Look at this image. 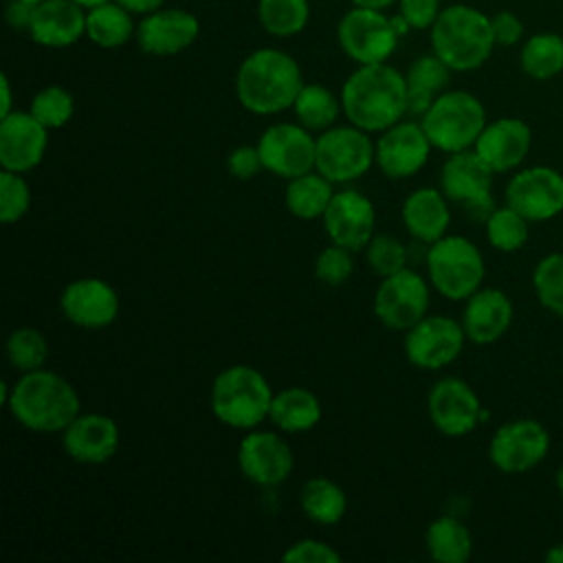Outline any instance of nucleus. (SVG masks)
<instances>
[{
	"label": "nucleus",
	"mask_w": 563,
	"mask_h": 563,
	"mask_svg": "<svg viewBox=\"0 0 563 563\" xmlns=\"http://www.w3.org/2000/svg\"><path fill=\"white\" fill-rule=\"evenodd\" d=\"M460 323L471 343H495L512 323V301L499 288H479L466 299Z\"/></svg>",
	"instance_id": "26"
},
{
	"label": "nucleus",
	"mask_w": 563,
	"mask_h": 563,
	"mask_svg": "<svg viewBox=\"0 0 563 563\" xmlns=\"http://www.w3.org/2000/svg\"><path fill=\"white\" fill-rule=\"evenodd\" d=\"M260 26L273 37H292L310 20L308 0H257Z\"/></svg>",
	"instance_id": "36"
},
{
	"label": "nucleus",
	"mask_w": 563,
	"mask_h": 563,
	"mask_svg": "<svg viewBox=\"0 0 563 563\" xmlns=\"http://www.w3.org/2000/svg\"><path fill=\"white\" fill-rule=\"evenodd\" d=\"M506 205L530 222H545L563 211V174L548 165L519 169L506 185Z\"/></svg>",
	"instance_id": "17"
},
{
	"label": "nucleus",
	"mask_w": 563,
	"mask_h": 563,
	"mask_svg": "<svg viewBox=\"0 0 563 563\" xmlns=\"http://www.w3.org/2000/svg\"><path fill=\"white\" fill-rule=\"evenodd\" d=\"M7 409L33 433H62L79 416L81 400L68 378L42 367L15 378Z\"/></svg>",
	"instance_id": "3"
},
{
	"label": "nucleus",
	"mask_w": 563,
	"mask_h": 563,
	"mask_svg": "<svg viewBox=\"0 0 563 563\" xmlns=\"http://www.w3.org/2000/svg\"><path fill=\"white\" fill-rule=\"evenodd\" d=\"M550 449L545 427L532 418H519L501 424L488 444V457L501 473H526L534 468Z\"/></svg>",
	"instance_id": "16"
},
{
	"label": "nucleus",
	"mask_w": 563,
	"mask_h": 563,
	"mask_svg": "<svg viewBox=\"0 0 563 563\" xmlns=\"http://www.w3.org/2000/svg\"><path fill=\"white\" fill-rule=\"evenodd\" d=\"M427 279L451 301H466L482 288L486 266L482 251L464 235H444L427 249Z\"/></svg>",
	"instance_id": "7"
},
{
	"label": "nucleus",
	"mask_w": 563,
	"mask_h": 563,
	"mask_svg": "<svg viewBox=\"0 0 563 563\" xmlns=\"http://www.w3.org/2000/svg\"><path fill=\"white\" fill-rule=\"evenodd\" d=\"M429 299V279L411 268H402L394 275L380 277L372 308L385 328L405 332L427 314Z\"/></svg>",
	"instance_id": "12"
},
{
	"label": "nucleus",
	"mask_w": 563,
	"mask_h": 563,
	"mask_svg": "<svg viewBox=\"0 0 563 563\" xmlns=\"http://www.w3.org/2000/svg\"><path fill=\"white\" fill-rule=\"evenodd\" d=\"M354 273L352 251L339 244H330L314 257V275L325 286H343Z\"/></svg>",
	"instance_id": "43"
},
{
	"label": "nucleus",
	"mask_w": 563,
	"mask_h": 563,
	"mask_svg": "<svg viewBox=\"0 0 563 563\" xmlns=\"http://www.w3.org/2000/svg\"><path fill=\"white\" fill-rule=\"evenodd\" d=\"M556 488H559V493H561V497H563V466H561L559 473H556Z\"/></svg>",
	"instance_id": "54"
},
{
	"label": "nucleus",
	"mask_w": 563,
	"mask_h": 563,
	"mask_svg": "<svg viewBox=\"0 0 563 563\" xmlns=\"http://www.w3.org/2000/svg\"><path fill=\"white\" fill-rule=\"evenodd\" d=\"M136 35L134 15L117 0L86 9V37L99 48H121Z\"/></svg>",
	"instance_id": "30"
},
{
	"label": "nucleus",
	"mask_w": 563,
	"mask_h": 563,
	"mask_svg": "<svg viewBox=\"0 0 563 563\" xmlns=\"http://www.w3.org/2000/svg\"><path fill=\"white\" fill-rule=\"evenodd\" d=\"M33 11H35V4H33V2H26V0H9V4H7V9H4L7 24H9L13 31L29 33V26H31V20H33Z\"/></svg>",
	"instance_id": "48"
},
{
	"label": "nucleus",
	"mask_w": 563,
	"mask_h": 563,
	"mask_svg": "<svg viewBox=\"0 0 563 563\" xmlns=\"http://www.w3.org/2000/svg\"><path fill=\"white\" fill-rule=\"evenodd\" d=\"M4 350L9 365L20 374L42 369L48 361V341L37 328L31 325L15 328L7 336Z\"/></svg>",
	"instance_id": "37"
},
{
	"label": "nucleus",
	"mask_w": 563,
	"mask_h": 563,
	"mask_svg": "<svg viewBox=\"0 0 563 563\" xmlns=\"http://www.w3.org/2000/svg\"><path fill=\"white\" fill-rule=\"evenodd\" d=\"M431 150L433 145L422 125L405 119L378 132V139L374 141L376 165L391 180L418 174L427 165Z\"/></svg>",
	"instance_id": "18"
},
{
	"label": "nucleus",
	"mask_w": 563,
	"mask_h": 563,
	"mask_svg": "<svg viewBox=\"0 0 563 563\" xmlns=\"http://www.w3.org/2000/svg\"><path fill=\"white\" fill-rule=\"evenodd\" d=\"M376 163L369 132L347 123L332 125L317 136L314 169L334 185L358 180Z\"/></svg>",
	"instance_id": "8"
},
{
	"label": "nucleus",
	"mask_w": 563,
	"mask_h": 563,
	"mask_svg": "<svg viewBox=\"0 0 563 563\" xmlns=\"http://www.w3.org/2000/svg\"><path fill=\"white\" fill-rule=\"evenodd\" d=\"M121 444V431L114 418L90 411L81 413L62 431L64 453L79 464H106Z\"/></svg>",
	"instance_id": "23"
},
{
	"label": "nucleus",
	"mask_w": 563,
	"mask_h": 563,
	"mask_svg": "<svg viewBox=\"0 0 563 563\" xmlns=\"http://www.w3.org/2000/svg\"><path fill=\"white\" fill-rule=\"evenodd\" d=\"M398 31L391 15L376 9L352 7L336 24V42L356 66L383 64L398 46Z\"/></svg>",
	"instance_id": "9"
},
{
	"label": "nucleus",
	"mask_w": 563,
	"mask_h": 563,
	"mask_svg": "<svg viewBox=\"0 0 563 563\" xmlns=\"http://www.w3.org/2000/svg\"><path fill=\"white\" fill-rule=\"evenodd\" d=\"M227 169L238 180L255 178L264 169L257 145H238V147H233L227 156Z\"/></svg>",
	"instance_id": "46"
},
{
	"label": "nucleus",
	"mask_w": 563,
	"mask_h": 563,
	"mask_svg": "<svg viewBox=\"0 0 563 563\" xmlns=\"http://www.w3.org/2000/svg\"><path fill=\"white\" fill-rule=\"evenodd\" d=\"M48 128L29 110H11L0 117V165L26 174L35 169L48 147Z\"/></svg>",
	"instance_id": "22"
},
{
	"label": "nucleus",
	"mask_w": 563,
	"mask_h": 563,
	"mask_svg": "<svg viewBox=\"0 0 563 563\" xmlns=\"http://www.w3.org/2000/svg\"><path fill=\"white\" fill-rule=\"evenodd\" d=\"M486 123L484 103L466 90L440 92L420 117V125L433 150L444 154L471 150Z\"/></svg>",
	"instance_id": "6"
},
{
	"label": "nucleus",
	"mask_w": 563,
	"mask_h": 563,
	"mask_svg": "<svg viewBox=\"0 0 563 563\" xmlns=\"http://www.w3.org/2000/svg\"><path fill=\"white\" fill-rule=\"evenodd\" d=\"M427 413L435 431L449 438L471 433L488 416L475 389L457 376H444L433 383L427 394Z\"/></svg>",
	"instance_id": "14"
},
{
	"label": "nucleus",
	"mask_w": 563,
	"mask_h": 563,
	"mask_svg": "<svg viewBox=\"0 0 563 563\" xmlns=\"http://www.w3.org/2000/svg\"><path fill=\"white\" fill-rule=\"evenodd\" d=\"M332 185L334 183H330L317 169L290 178L286 185V191H284V205H286L288 213L299 220L323 218V213L334 196Z\"/></svg>",
	"instance_id": "31"
},
{
	"label": "nucleus",
	"mask_w": 563,
	"mask_h": 563,
	"mask_svg": "<svg viewBox=\"0 0 563 563\" xmlns=\"http://www.w3.org/2000/svg\"><path fill=\"white\" fill-rule=\"evenodd\" d=\"M26 35L44 48H68L86 37V9L73 0H42Z\"/></svg>",
	"instance_id": "25"
},
{
	"label": "nucleus",
	"mask_w": 563,
	"mask_h": 563,
	"mask_svg": "<svg viewBox=\"0 0 563 563\" xmlns=\"http://www.w3.org/2000/svg\"><path fill=\"white\" fill-rule=\"evenodd\" d=\"M29 112L48 130H59L75 114V97L64 86L51 84L33 95Z\"/></svg>",
	"instance_id": "39"
},
{
	"label": "nucleus",
	"mask_w": 563,
	"mask_h": 563,
	"mask_svg": "<svg viewBox=\"0 0 563 563\" xmlns=\"http://www.w3.org/2000/svg\"><path fill=\"white\" fill-rule=\"evenodd\" d=\"M238 468L251 484L273 488L290 477L295 455L279 433L255 427L238 444Z\"/></svg>",
	"instance_id": "15"
},
{
	"label": "nucleus",
	"mask_w": 563,
	"mask_h": 563,
	"mask_svg": "<svg viewBox=\"0 0 563 563\" xmlns=\"http://www.w3.org/2000/svg\"><path fill=\"white\" fill-rule=\"evenodd\" d=\"M451 68L435 55L416 57L405 70L407 81V112L422 117L433 99L446 90L451 81Z\"/></svg>",
	"instance_id": "29"
},
{
	"label": "nucleus",
	"mask_w": 563,
	"mask_h": 563,
	"mask_svg": "<svg viewBox=\"0 0 563 563\" xmlns=\"http://www.w3.org/2000/svg\"><path fill=\"white\" fill-rule=\"evenodd\" d=\"M323 407L319 396L299 385H290L273 396L268 420L284 433H306L321 422Z\"/></svg>",
	"instance_id": "28"
},
{
	"label": "nucleus",
	"mask_w": 563,
	"mask_h": 563,
	"mask_svg": "<svg viewBox=\"0 0 563 563\" xmlns=\"http://www.w3.org/2000/svg\"><path fill=\"white\" fill-rule=\"evenodd\" d=\"M303 84L299 62L290 53L264 46L240 62L235 97L246 112L271 117L290 110Z\"/></svg>",
	"instance_id": "2"
},
{
	"label": "nucleus",
	"mask_w": 563,
	"mask_h": 563,
	"mask_svg": "<svg viewBox=\"0 0 563 563\" xmlns=\"http://www.w3.org/2000/svg\"><path fill=\"white\" fill-rule=\"evenodd\" d=\"M352 7H361V9H376V11H385L387 7H391L398 0H350Z\"/></svg>",
	"instance_id": "51"
},
{
	"label": "nucleus",
	"mask_w": 563,
	"mask_h": 563,
	"mask_svg": "<svg viewBox=\"0 0 563 563\" xmlns=\"http://www.w3.org/2000/svg\"><path fill=\"white\" fill-rule=\"evenodd\" d=\"M431 53H435L453 73H468L484 66L493 53L495 37L490 15L471 4L442 7L429 29Z\"/></svg>",
	"instance_id": "4"
},
{
	"label": "nucleus",
	"mask_w": 563,
	"mask_h": 563,
	"mask_svg": "<svg viewBox=\"0 0 563 563\" xmlns=\"http://www.w3.org/2000/svg\"><path fill=\"white\" fill-rule=\"evenodd\" d=\"M490 29L497 46H515L523 37V22L512 11H497L490 15Z\"/></svg>",
	"instance_id": "47"
},
{
	"label": "nucleus",
	"mask_w": 563,
	"mask_h": 563,
	"mask_svg": "<svg viewBox=\"0 0 563 563\" xmlns=\"http://www.w3.org/2000/svg\"><path fill=\"white\" fill-rule=\"evenodd\" d=\"M123 9H128L132 15H147L161 7H165V0H117Z\"/></svg>",
	"instance_id": "49"
},
{
	"label": "nucleus",
	"mask_w": 563,
	"mask_h": 563,
	"mask_svg": "<svg viewBox=\"0 0 563 563\" xmlns=\"http://www.w3.org/2000/svg\"><path fill=\"white\" fill-rule=\"evenodd\" d=\"M299 508L312 523L334 526L347 510L345 490L330 477H310L299 493Z\"/></svg>",
	"instance_id": "33"
},
{
	"label": "nucleus",
	"mask_w": 563,
	"mask_h": 563,
	"mask_svg": "<svg viewBox=\"0 0 563 563\" xmlns=\"http://www.w3.org/2000/svg\"><path fill=\"white\" fill-rule=\"evenodd\" d=\"M31 209V187L24 174L2 169L0 174V220L13 224Z\"/></svg>",
	"instance_id": "42"
},
{
	"label": "nucleus",
	"mask_w": 563,
	"mask_h": 563,
	"mask_svg": "<svg viewBox=\"0 0 563 563\" xmlns=\"http://www.w3.org/2000/svg\"><path fill=\"white\" fill-rule=\"evenodd\" d=\"M26 2H33V4H37V2H42V0H26Z\"/></svg>",
	"instance_id": "55"
},
{
	"label": "nucleus",
	"mask_w": 563,
	"mask_h": 563,
	"mask_svg": "<svg viewBox=\"0 0 563 563\" xmlns=\"http://www.w3.org/2000/svg\"><path fill=\"white\" fill-rule=\"evenodd\" d=\"M466 332L462 323L446 314H424L405 330L402 352L409 365L418 369H442L451 365L464 347Z\"/></svg>",
	"instance_id": "10"
},
{
	"label": "nucleus",
	"mask_w": 563,
	"mask_h": 563,
	"mask_svg": "<svg viewBox=\"0 0 563 563\" xmlns=\"http://www.w3.org/2000/svg\"><path fill=\"white\" fill-rule=\"evenodd\" d=\"M255 145L264 169L284 180L314 169L317 139L301 123H273L260 134Z\"/></svg>",
	"instance_id": "13"
},
{
	"label": "nucleus",
	"mask_w": 563,
	"mask_h": 563,
	"mask_svg": "<svg viewBox=\"0 0 563 563\" xmlns=\"http://www.w3.org/2000/svg\"><path fill=\"white\" fill-rule=\"evenodd\" d=\"M290 110L295 112L297 123L310 132H325L336 125V119L343 114L341 97L323 84H303Z\"/></svg>",
	"instance_id": "34"
},
{
	"label": "nucleus",
	"mask_w": 563,
	"mask_h": 563,
	"mask_svg": "<svg viewBox=\"0 0 563 563\" xmlns=\"http://www.w3.org/2000/svg\"><path fill=\"white\" fill-rule=\"evenodd\" d=\"M341 106L347 123L374 134L407 114L405 73L383 64H363L341 86Z\"/></svg>",
	"instance_id": "1"
},
{
	"label": "nucleus",
	"mask_w": 563,
	"mask_h": 563,
	"mask_svg": "<svg viewBox=\"0 0 563 563\" xmlns=\"http://www.w3.org/2000/svg\"><path fill=\"white\" fill-rule=\"evenodd\" d=\"M400 218L413 240L431 244L444 238L451 224L449 198L442 194V189L418 187L405 198L400 207Z\"/></svg>",
	"instance_id": "27"
},
{
	"label": "nucleus",
	"mask_w": 563,
	"mask_h": 563,
	"mask_svg": "<svg viewBox=\"0 0 563 563\" xmlns=\"http://www.w3.org/2000/svg\"><path fill=\"white\" fill-rule=\"evenodd\" d=\"M363 251H365L367 266L378 277H387L407 268V249L396 235L374 233Z\"/></svg>",
	"instance_id": "41"
},
{
	"label": "nucleus",
	"mask_w": 563,
	"mask_h": 563,
	"mask_svg": "<svg viewBox=\"0 0 563 563\" xmlns=\"http://www.w3.org/2000/svg\"><path fill=\"white\" fill-rule=\"evenodd\" d=\"M200 35V20L180 7H161L136 24V44L145 55L169 57L187 51Z\"/></svg>",
	"instance_id": "20"
},
{
	"label": "nucleus",
	"mask_w": 563,
	"mask_h": 563,
	"mask_svg": "<svg viewBox=\"0 0 563 563\" xmlns=\"http://www.w3.org/2000/svg\"><path fill=\"white\" fill-rule=\"evenodd\" d=\"M286 563H341L343 556L321 539H299L282 554Z\"/></svg>",
	"instance_id": "44"
},
{
	"label": "nucleus",
	"mask_w": 563,
	"mask_h": 563,
	"mask_svg": "<svg viewBox=\"0 0 563 563\" xmlns=\"http://www.w3.org/2000/svg\"><path fill=\"white\" fill-rule=\"evenodd\" d=\"M59 310L66 321L84 330H101L117 321L121 301L112 284L101 277H77L64 286Z\"/></svg>",
	"instance_id": "19"
},
{
	"label": "nucleus",
	"mask_w": 563,
	"mask_h": 563,
	"mask_svg": "<svg viewBox=\"0 0 563 563\" xmlns=\"http://www.w3.org/2000/svg\"><path fill=\"white\" fill-rule=\"evenodd\" d=\"M532 286L541 306L552 314L563 317V253H550L537 264Z\"/></svg>",
	"instance_id": "40"
},
{
	"label": "nucleus",
	"mask_w": 563,
	"mask_h": 563,
	"mask_svg": "<svg viewBox=\"0 0 563 563\" xmlns=\"http://www.w3.org/2000/svg\"><path fill=\"white\" fill-rule=\"evenodd\" d=\"M530 145V125L517 117H501L484 125L473 150L495 174H501L519 167L526 161Z\"/></svg>",
	"instance_id": "24"
},
{
	"label": "nucleus",
	"mask_w": 563,
	"mask_h": 563,
	"mask_svg": "<svg viewBox=\"0 0 563 563\" xmlns=\"http://www.w3.org/2000/svg\"><path fill=\"white\" fill-rule=\"evenodd\" d=\"M321 220L330 242L350 251H363L376 229V209L358 189H341L334 191Z\"/></svg>",
	"instance_id": "21"
},
{
	"label": "nucleus",
	"mask_w": 563,
	"mask_h": 563,
	"mask_svg": "<svg viewBox=\"0 0 563 563\" xmlns=\"http://www.w3.org/2000/svg\"><path fill=\"white\" fill-rule=\"evenodd\" d=\"M545 561L548 563H563V541L552 545L548 552H545Z\"/></svg>",
	"instance_id": "52"
},
{
	"label": "nucleus",
	"mask_w": 563,
	"mask_h": 563,
	"mask_svg": "<svg viewBox=\"0 0 563 563\" xmlns=\"http://www.w3.org/2000/svg\"><path fill=\"white\" fill-rule=\"evenodd\" d=\"M521 70L537 81L556 77L563 70V37L559 33L530 35L519 51Z\"/></svg>",
	"instance_id": "35"
},
{
	"label": "nucleus",
	"mask_w": 563,
	"mask_h": 563,
	"mask_svg": "<svg viewBox=\"0 0 563 563\" xmlns=\"http://www.w3.org/2000/svg\"><path fill=\"white\" fill-rule=\"evenodd\" d=\"M73 2H77V4L84 7V9H92V7L101 4V2H108V0H73Z\"/></svg>",
	"instance_id": "53"
},
{
	"label": "nucleus",
	"mask_w": 563,
	"mask_h": 563,
	"mask_svg": "<svg viewBox=\"0 0 563 563\" xmlns=\"http://www.w3.org/2000/svg\"><path fill=\"white\" fill-rule=\"evenodd\" d=\"M442 11L440 0H398V13L411 31H429Z\"/></svg>",
	"instance_id": "45"
},
{
	"label": "nucleus",
	"mask_w": 563,
	"mask_h": 563,
	"mask_svg": "<svg viewBox=\"0 0 563 563\" xmlns=\"http://www.w3.org/2000/svg\"><path fill=\"white\" fill-rule=\"evenodd\" d=\"M0 90H2V106H0V117L9 114L13 110V99H11V84L9 77L2 73L0 75Z\"/></svg>",
	"instance_id": "50"
},
{
	"label": "nucleus",
	"mask_w": 563,
	"mask_h": 563,
	"mask_svg": "<svg viewBox=\"0 0 563 563\" xmlns=\"http://www.w3.org/2000/svg\"><path fill=\"white\" fill-rule=\"evenodd\" d=\"M493 169L479 158V154L471 150H462L449 154L440 169V189L449 198V202L462 205L473 218L486 222L493 213L495 205L490 198L493 187Z\"/></svg>",
	"instance_id": "11"
},
{
	"label": "nucleus",
	"mask_w": 563,
	"mask_h": 563,
	"mask_svg": "<svg viewBox=\"0 0 563 563\" xmlns=\"http://www.w3.org/2000/svg\"><path fill=\"white\" fill-rule=\"evenodd\" d=\"M528 222L530 220L515 211L510 205L495 207L484 222L486 240L493 249L501 253H515L528 240Z\"/></svg>",
	"instance_id": "38"
},
{
	"label": "nucleus",
	"mask_w": 563,
	"mask_h": 563,
	"mask_svg": "<svg viewBox=\"0 0 563 563\" xmlns=\"http://www.w3.org/2000/svg\"><path fill=\"white\" fill-rule=\"evenodd\" d=\"M424 545L438 563H466L473 552V537L457 517L440 515L427 526Z\"/></svg>",
	"instance_id": "32"
},
{
	"label": "nucleus",
	"mask_w": 563,
	"mask_h": 563,
	"mask_svg": "<svg viewBox=\"0 0 563 563\" xmlns=\"http://www.w3.org/2000/svg\"><path fill=\"white\" fill-rule=\"evenodd\" d=\"M275 391L266 376L246 363H235L216 374L209 391L211 413L227 427L251 431L271 411Z\"/></svg>",
	"instance_id": "5"
}]
</instances>
